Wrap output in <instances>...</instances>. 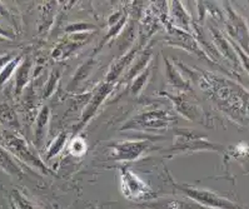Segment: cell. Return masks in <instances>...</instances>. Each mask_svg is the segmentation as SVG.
<instances>
[{"label":"cell","mask_w":249,"mask_h":209,"mask_svg":"<svg viewBox=\"0 0 249 209\" xmlns=\"http://www.w3.org/2000/svg\"><path fill=\"white\" fill-rule=\"evenodd\" d=\"M3 139V147L6 150H9L13 156L17 157L24 164L29 165V167L36 169V171H39L43 174L53 173L43 163V160L40 159V157L32 149V147L28 144L27 140L21 138L20 136H18V134H15L13 132H9V130H4Z\"/></svg>","instance_id":"obj_1"},{"label":"cell","mask_w":249,"mask_h":209,"mask_svg":"<svg viewBox=\"0 0 249 209\" xmlns=\"http://www.w3.org/2000/svg\"><path fill=\"white\" fill-rule=\"evenodd\" d=\"M176 187L189 199L208 209H246L238 203L231 202L228 198L222 197L215 192L208 189L198 188L188 184H176Z\"/></svg>","instance_id":"obj_2"},{"label":"cell","mask_w":249,"mask_h":209,"mask_svg":"<svg viewBox=\"0 0 249 209\" xmlns=\"http://www.w3.org/2000/svg\"><path fill=\"white\" fill-rule=\"evenodd\" d=\"M120 189L126 199L134 202L148 199L152 195L150 187L128 168L120 171Z\"/></svg>","instance_id":"obj_3"},{"label":"cell","mask_w":249,"mask_h":209,"mask_svg":"<svg viewBox=\"0 0 249 209\" xmlns=\"http://www.w3.org/2000/svg\"><path fill=\"white\" fill-rule=\"evenodd\" d=\"M174 122V117L167 112L156 110V112H148L133 118L126 124L124 129H138V130H158L165 129Z\"/></svg>","instance_id":"obj_4"},{"label":"cell","mask_w":249,"mask_h":209,"mask_svg":"<svg viewBox=\"0 0 249 209\" xmlns=\"http://www.w3.org/2000/svg\"><path fill=\"white\" fill-rule=\"evenodd\" d=\"M149 140H128L118 141L108 145L109 158L118 162L135 160L149 147Z\"/></svg>","instance_id":"obj_5"},{"label":"cell","mask_w":249,"mask_h":209,"mask_svg":"<svg viewBox=\"0 0 249 209\" xmlns=\"http://www.w3.org/2000/svg\"><path fill=\"white\" fill-rule=\"evenodd\" d=\"M226 10L227 18H228L227 27H228L229 34L239 43V47L249 54V29L246 20L240 15H238L229 4H226Z\"/></svg>","instance_id":"obj_6"},{"label":"cell","mask_w":249,"mask_h":209,"mask_svg":"<svg viewBox=\"0 0 249 209\" xmlns=\"http://www.w3.org/2000/svg\"><path fill=\"white\" fill-rule=\"evenodd\" d=\"M182 133V136L184 138H180V140L174 141L173 152H198V150H215L219 152L223 150L224 148L222 145L218 144H212L209 141H203L199 136H196L194 133Z\"/></svg>","instance_id":"obj_7"},{"label":"cell","mask_w":249,"mask_h":209,"mask_svg":"<svg viewBox=\"0 0 249 209\" xmlns=\"http://www.w3.org/2000/svg\"><path fill=\"white\" fill-rule=\"evenodd\" d=\"M144 207L148 209H208L203 206H199L193 200L188 202V200L172 199V198L153 200V202L144 204Z\"/></svg>","instance_id":"obj_8"},{"label":"cell","mask_w":249,"mask_h":209,"mask_svg":"<svg viewBox=\"0 0 249 209\" xmlns=\"http://www.w3.org/2000/svg\"><path fill=\"white\" fill-rule=\"evenodd\" d=\"M111 88H113V86H109L108 83H106L104 86L100 87L99 89H98L97 91H95V94H94L93 99H91L90 103L88 104V106L85 108L84 113H83L82 115V119H80V124H79V128H83L85 125V124L88 123L89 121H90V118L93 117L94 114H95V112L98 110V108H99L100 104L104 102V99L107 98V95L110 93Z\"/></svg>","instance_id":"obj_9"},{"label":"cell","mask_w":249,"mask_h":209,"mask_svg":"<svg viewBox=\"0 0 249 209\" xmlns=\"http://www.w3.org/2000/svg\"><path fill=\"white\" fill-rule=\"evenodd\" d=\"M49 108L45 105L41 108L36 121V129H34V138H33V141H34V145L36 148H40L43 145V143H44V139L47 137L48 127H49Z\"/></svg>","instance_id":"obj_10"},{"label":"cell","mask_w":249,"mask_h":209,"mask_svg":"<svg viewBox=\"0 0 249 209\" xmlns=\"http://www.w3.org/2000/svg\"><path fill=\"white\" fill-rule=\"evenodd\" d=\"M0 169L12 177L23 175V169L20 165L13 158L9 150H6L1 144H0Z\"/></svg>","instance_id":"obj_11"},{"label":"cell","mask_w":249,"mask_h":209,"mask_svg":"<svg viewBox=\"0 0 249 209\" xmlns=\"http://www.w3.org/2000/svg\"><path fill=\"white\" fill-rule=\"evenodd\" d=\"M87 38H88V35H87V34H82V35H79L78 38L73 39V40H71V39H69V40H65L64 43H62L60 45H58V48L54 50L53 58H55V59H64V58H67V56L71 55V53L75 52L78 48L82 47V44L84 43V40Z\"/></svg>","instance_id":"obj_12"},{"label":"cell","mask_w":249,"mask_h":209,"mask_svg":"<svg viewBox=\"0 0 249 209\" xmlns=\"http://www.w3.org/2000/svg\"><path fill=\"white\" fill-rule=\"evenodd\" d=\"M30 69H32V60L27 56L15 71V93L17 94H20L21 90L29 82Z\"/></svg>","instance_id":"obj_13"},{"label":"cell","mask_w":249,"mask_h":209,"mask_svg":"<svg viewBox=\"0 0 249 209\" xmlns=\"http://www.w3.org/2000/svg\"><path fill=\"white\" fill-rule=\"evenodd\" d=\"M135 53H137V50H132V52H129V53L126 54L125 56H123L122 59H119L118 62H115L114 64L111 65L110 67V70H109L108 75H107V83H111L114 82L115 79H117L118 77H119L120 74H122V71L124 70V68H125L126 65L129 64L130 62L133 60V58L135 56Z\"/></svg>","instance_id":"obj_14"},{"label":"cell","mask_w":249,"mask_h":209,"mask_svg":"<svg viewBox=\"0 0 249 209\" xmlns=\"http://www.w3.org/2000/svg\"><path fill=\"white\" fill-rule=\"evenodd\" d=\"M212 32H213V38H214V41H215V44L218 45V48L220 49V52L223 53V55L227 56L229 60H233V62L237 64L238 63V59H237V53L234 52V49L231 48V44L229 43L228 40H227L224 36L220 34L218 30L215 29H212Z\"/></svg>","instance_id":"obj_15"},{"label":"cell","mask_w":249,"mask_h":209,"mask_svg":"<svg viewBox=\"0 0 249 209\" xmlns=\"http://www.w3.org/2000/svg\"><path fill=\"white\" fill-rule=\"evenodd\" d=\"M170 13H172V17H173L174 21L178 24L179 27H182L185 30L189 29L191 17L183 9L182 4L179 3V1H172V4H170Z\"/></svg>","instance_id":"obj_16"},{"label":"cell","mask_w":249,"mask_h":209,"mask_svg":"<svg viewBox=\"0 0 249 209\" xmlns=\"http://www.w3.org/2000/svg\"><path fill=\"white\" fill-rule=\"evenodd\" d=\"M149 60H150V52L149 50H147V52H144L143 56L141 55L138 59L135 60L134 65L132 67V69L129 70V73L126 74L125 80H129V79H132V78H134L135 75H139V74L142 73V70L145 68V65L149 63Z\"/></svg>","instance_id":"obj_17"},{"label":"cell","mask_w":249,"mask_h":209,"mask_svg":"<svg viewBox=\"0 0 249 209\" xmlns=\"http://www.w3.org/2000/svg\"><path fill=\"white\" fill-rule=\"evenodd\" d=\"M12 200L13 204L17 207V209H39L36 204L30 202L23 193H20L17 189L12 192Z\"/></svg>","instance_id":"obj_18"},{"label":"cell","mask_w":249,"mask_h":209,"mask_svg":"<svg viewBox=\"0 0 249 209\" xmlns=\"http://www.w3.org/2000/svg\"><path fill=\"white\" fill-rule=\"evenodd\" d=\"M0 122L8 124L9 127H18V119H17L14 110L6 104L0 105Z\"/></svg>","instance_id":"obj_19"},{"label":"cell","mask_w":249,"mask_h":209,"mask_svg":"<svg viewBox=\"0 0 249 209\" xmlns=\"http://www.w3.org/2000/svg\"><path fill=\"white\" fill-rule=\"evenodd\" d=\"M21 62V56H15L14 59L12 60L10 63H8V64L4 67V69L1 71H0V87L3 86L4 83L6 82V80L9 79L10 77H12V74L14 73L17 69H18L19 67V63Z\"/></svg>","instance_id":"obj_20"},{"label":"cell","mask_w":249,"mask_h":209,"mask_svg":"<svg viewBox=\"0 0 249 209\" xmlns=\"http://www.w3.org/2000/svg\"><path fill=\"white\" fill-rule=\"evenodd\" d=\"M94 67V59H88L87 62L84 63V65L83 67H80L79 70L76 71V74L74 75L73 78V82H71V87H74V86H78L79 83H82L83 80L85 79V77L88 75L89 73L91 71V69H93Z\"/></svg>","instance_id":"obj_21"},{"label":"cell","mask_w":249,"mask_h":209,"mask_svg":"<svg viewBox=\"0 0 249 209\" xmlns=\"http://www.w3.org/2000/svg\"><path fill=\"white\" fill-rule=\"evenodd\" d=\"M233 157L243 167L246 174L249 173V148L248 147H237Z\"/></svg>","instance_id":"obj_22"},{"label":"cell","mask_w":249,"mask_h":209,"mask_svg":"<svg viewBox=\"0 0 249 209\" xmlns=\"http://www.w3.org/2000/svg\"><path fill=\"white\" fill-rule=\"evenodd\" d=\"M65 140H67V134L65 133H62V134H59L58 137H56L55 139H54V141L52 143V145H50V148L48 149L47 152V159L49 160L50 158H53V157H55L56 154L62 150L63 145H64Z\"/></svg>","instance_id":"obj_23"},{"label":"cell","mask_w":249,"mask_h":209,"mask_svg":"<svg viewBox=\"0 0 249 209\" xmlns=\"http://www.w3.org/2000/svg\"><path fill=\"white\" fill-rule=\"evenodd\" d=\"M167 75L169 78V80L173 83V86H176L178 89H188V83H185L184 80L182 79V77L179 75L178 71L173 68V67H170V64L168 63L167 64Z\"/></svg>","instance_id":"obj_24"},{"label":"cell","mask_w":249,"mask_h":209,"mask_svg":"<svg viewBox=\"0 0 249 209\" xmlns=\"http://www.w3.org/2000/svg\"><path fill=\"white\" fill-rule=\"evenodd\" d=\"M97 27L93 25V24L89 23H74L69 27L65 28V32L69 33V34H87V32L89 30H95Z\"/></svg>","instance_id":"obj_25"},{"label":"cell","mask_w":249,"mask_h":209,"mask_svg":"<svg viewBox=\"0 0 249 209\" xmlns=\"http://www.w3.org/2000/svg\"><path fill=\"white\" fill-rule=\"evenodd\" d=\"M149 69H147V70H144L143 73L139 74L138 77H137V79L134 80V83H133L132 86L133 94H138L139 91L143 89V87L145 86V82H147L148 78H149Z\"/></svg>","instance_id":"obj_26"},{"label":"cell","mask_w":249,"mask_h":209,"mask_svg":"<svg viewBox=\"0 0 249 209\" xmlns=\"http://www.w3.org/2000/svg\"><path fill=\"white\" fill-rule=\"evenodd\" d=\"M71 150L74 156H82L87 150V144H85L84 139L80 137H75L71 144Z\"/></svg>","instance_id":"obj_27"},{"label":"cell","mask_w":249,"mask_h":209,"mask_svg":"<svg viewBox=\"0 0 249 209\" xmlns=\"http://www.w3.org/2000/svg\"><path fill=\"white\" fill-rule=\"evenodd\" d=\"M229 43L231 44V47L234 48V52L237 53V55L239 56V59H240V62H242V64H243L244 69H246V70L249 73V55H248V53H247V52H244V50L242 49L239 45L235 44L234 40H231H231H229Z\"/></svg>","instance_id":"obj_28"},{"label":"cell","mask_w":249,"mask_h":209,"mask_svg":"<svg viewBox=\"0 0 249 209\" xmlns=\"http://www.w3.org/2000/svg\"><path fill=\"white\" fill-rule=\"evenodd\" d=\"M14 59V56L12 54H3V55H0V71L3 70L4 67H5L8 63H10L12 60Z\"/></svg>","instance_id":"obj_29"},{"label":"cell","mask_w":249,"mask_h":209,"mask_svg":"<svg viewBox=\"0 0 249 209\" xmlns=\"http://www.w3.org/2000/svg\"><path fill=\"white\" fill-rule=\"evenodd\" d=\"M0 38H6V39H13L14 38V34L10 30H6L5 28H3L0 25Z\"/></svg>","instance_id":"obj_30"},{"label":"cell","mask_w":249,"mask_h":209,"mask_svg":"<svg viewBox=\"0 0 249 209\" xmlns=\"http://www.w3.org/2000/svg\"><path fill=\"white\" fill-rule=\"evenodd\" d=\"M0 17H4V18L9 17V12H8V9L1 3H0Z\"/></svg>","instance_id":"obj_31"},{"label":"cell","mask_w":249,"mask_h":209,"mask_svg":"<svg viewBox=\"0 0 249 209\" xmlns=\"http://www.w3.org/2000/svg\"><path fill=\"white\" fill-rule=\"evenodd\" d=\"M3 141H4V139H3V132L0 130V144H1V145H3Z\"/></svg>","instance_id":"obj_32"},{"label":"cell","mask_w":249,"mask_h":209,"mask_svg":"<svg viewBox=\"0 0 249 209\" xmlns=\"http://www.w3.org/2000/svg\"><path fill=\"white\" fill-rule=\"evenodd\" d=\"M12 209H17V207H15L13 203H12Z\"/></svg>","instance_id":"obj_33"}]
</instances>
